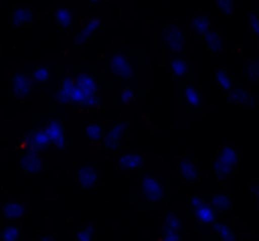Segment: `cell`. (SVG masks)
Instances as JSON below:
<instances>
[{
  "instance_id": "cell-1",
  "label": "cell",
  "mask_w": 259,
  "mask_h": 241,
  "mask_svg": "<svg viewBox=\"0 0 259 241\" xmlns=\"http://www.w3.org/2000/svg\"><path fill=\"white\" fill-rule=\"evenodd\" d=\"M71 106L78 111H98L103 108L100 88L95 78L85 71L75 75V88L71 96Z\"/></svg>"
},
{
  "instance_id": "cell-2",
  "label": "cell",
  "mask_w": 259,
  "mask_h": 241,
  "mask_svg": "<svg viewBox=\"0 0 259 241\" xmlns=\"http://www.w3.org/2000/svg\"><path fill=\"white\" fill-rule=\"evenodd\" d=\"M239 149L232 143H225L218 151V156L212 164V173L219 181L229 178L237 172L239 166Z\"/></svg>"
},
{
  "instance_id": "cell-3",
  "label": "cell",
  "mask_w": 259,
  "mask_h": 241,
  "mask_svg": "<svg viewBox=\"0 0 259 241\" xmlns=\"http://www.w3.org/2000/svg\"><path fill=\"white\" fill-rule=\"evenodd\" d=\"M9 95L17 100H25L34 93L35 82L29 72L23 68H10L7 71Z\"/></svg>"
},
{
  "instance_id": "cell-4",
  "label": "cell",
  "mask_w": 259,
  "mask_h": 241,
  "mask_svg": "<svg viewBox=\"0 0 259 241\" xmlns=\"http://www.w3.org/2000/svg\"><path fill=\"white\" fill-rule=\"evenodd\" d=\"M22 151L39 152V153L43 154H46L47 152L55 151L52 139H51L50 134L46 130L43 124L30 129L29 131H27L23 135L22 140H20V152Z\"/></svg>"
},
{
  "instance_id": "cell-5",
  "label": "cell",
  "mask_w": 259,
  "mask_h": 241,
  "mask_svg": "<svg viewBox=\"0 0 259 241\" xmlns=\"http://www.w3.org/2000/svg\"><path fill=\"white\" fill-rule=\"evenodd\" d=\"M106 70L115 80H132L137 75V70L131 58L123 51H116L109 56Z\"/></svg>"
},
{
  "instance_id": "cell-6",
  "label": "cell",
  "mask_w": 259,
  "mask_h": 241,
  "mask_svg": "<svg viewBox=\"0 0 259 241\" xmlns=\"http://www.w3.org/2000/svg\"><path fill=\"white\" fill-rule=\"evenodd\" d=\"M104 29H105V23L98 15L83 18V19L80 20L77 29H76L75 37H73V44L76 47L88 44L96 34L103 32Z\"/></svg>"
},
{
  "instance_id": "cell-7",
  "label": "cell",
  "mask_w": 259,
  "mask_h": 241,
  "mask_svg": "<svg viewBox=\"0 0 259 241\" xmlns=\"http://www.w3.org/2000/svg\"><path fill=\"white\" fill-rule=\"evenodd\" d=\"M161 39L164 47L175 55H182L186 51L187 37L184 29L176 23H168L161 33Z\"/></svg>"
},
{
  "instance_id": "cell-8",
  "label": "cell",
  "mask_w": 259,
  "mask_h": 241,
  "mask_svg": "<svg viewBox=\"0 0 259 241\" xmlns=\"http://www.w3.org/2000/svg\"><path fill=\"white\" fill-rule=\"evenodd\" d=\"M141 191L147 202L152 205L161 204L166 200L167 191L164 184L153 174H143L141 178Z\"/></svg>"
},
{
  "instance_id": "cell-9",
  "label": "cell",
  "mask_w": 259,
  "mask_h": 241,
  "mask_svg": "<svg viewBox=\"0 0 259 241\" xmlns=\"http://www.w3.org/2000/svg\"><path fill=\"white\" fill-rule=\"evenodd\" d=\"M17 166L25 174H38L47 168V157L39 152L22 151L17 156Z\"/></svg>"
},
{
  "instance_id": "cell-10",
  "label": "cell",
  "mask_w": 259,
  "mask_h": 241,
  "mask_svg": "<svg viewBox=\"0 0 259 241\" xmlns=\"http://www.w3.org/2000/svg\"><path fill=\"white\" fill-rule=\"evenodd\" d=\"M75 178L81 191L88 192L100 186V172L93 163H82L76 167Z\"/></svg>"
},
{
  "instance_id": "cell-11",
  "label": "cell",
  "mask_w": 259,
  "mask_h": 241,
  "mask_svg": "<svg viewBox=\"0 0 259 241\" xmlns=\"http://www.w3.org/2000/svg\"><path fill=\"white\" fill-rule=\"evenodd\" d=\"M131 129V123L126 119L116 121L115 124L106 129L104 134L103 146L108 152H115L120 148L121 141L124 140L125 135Z\"/></svg>"
},
{
  "instance_id": "cell-12",
  "label": "cell",
  "mask_w": 259,
  "mask_h": 241,
  "mask_svg": "<svg viewBox=\"0 0 259 241\" xmlns=\"http://www.w3.org/2000/svg\"><path fill=\"white\" fill-rule=\"evenodd\" d=\"M43 125L52 139L55 151H66L68 141H70V135H68L66 124L57 119H50V120L45 121Z\"/></svg>"
},
{
  "instance_id": "cell-13",
  "label": "cell",
  "mask_w": 259,
  "mask_h": 241,
  "mask_svg": "<svg viewBox=\"0 0 259 241\" xmlns=\"http://www.w3.org/2000/svg\"><path fill=\"white\" fill-rule=\"evenodd\" d=\"M37 20V13L27 5H15L8 12L9 27H29Z\"/></svg>"
},
{
  "instance_id": "cell-14",
  "label": "cell",
  "mask_w": 259,
  "mask_h": 241,
  "mask_svg": "<svg viewBox=\"0 0 259 241\" xmlns=\"http://www.w3.org/2000/svg\"><path fill=\"white\" fill-rule=\"evenodd\" d=\"M190 207L197 222L204 225H212L215 222L217 212L212 209L211 205L204 201L201 196H195L190 199Z\"/></svg>"
},
{
  "instance_id": "cell-15",
  "label": "cell",
  "mask_w": 259,
  "mask_h": 241,
  "mask_svg": "<svg viewBox=\"0 0 259 241\" xmlns=\"http://www.w3.org/2000/svg\"><path fill=\"white\" fill-rule=\"evenodd\" d=\"M106 129L103 121H90L82 129V138L90 149H98L103 143Z\"/></svg>"
},
{
  "instance_id": "cell-16",
  "label": "cell",
  "mask_w": 259,
  "mask_h": 241,
  "mask_svg": "<svg viewBox=\"0 0 259 241\" xmlns=\"http://www.w3.org/2000/svg\"><path fill=\"white\" fill-rule=\"evenodd\" d=\"M227 100L233 105L242 106V108L252 109L255 106V96L243 85H235L234 87L227 92Z\"/></svg>"
},
{
  "instance_id": "cell-17",
  "label": "cell",
  "mask_w": 259,
  "mask_h": 241,
  "mask_svg": "<svg viewBox=\"0 0 259 241\" xmlns=\"http://www.w3.org/2000/svg\"><path fill=\"white\" fill-rule=\"evenodd\" d=\"M75 22L73 8L66 3H61L53 8V24L61 32H66Z\"/></svg>"
},
{
  "instance_id": "cell-18",
  "label": "cell",
  "mask_w": 259,
  "mask_h": 241,
  "mask_svg": "<svg viewBox=\"0 0 259 241\" xmlns=\"http://www.w3.org/2000/svg\"><path fill=\"white\" fill-rule=\"evenodd\" d=\"M169 70H171V73L174 75L175 80L179 83H181L182 86L187 85L190 80H191V67H190V63L187 62L186 58H184L182 56H177L174 60H171Z\"/></svg>"
},
{
  "instance_id": "cell-19",
  "label": "cell",
  "mask_w": 259,
  "mask_h": 241,
  "mask_svg": "<svg viewBox=\"0 0 259 241\" xmlns=\"http://www.w3.org/2000/svg\"><path fill=\"white\" fill-rule=\"evenodd\" d=\"M142 88L139 83L134 82L131 85L125 86L123 90L119 91L116 95L115 100H114V105L115 106H132L139 103L142 98Z\"/></svg>"
},
{
  "instance_id": "cell-20",
  "label": "cell",
  "mask_w": 259,
  "mask_h": 241,
  "mask_svg": "<svg viewBox=\"0 0 259 241\" xmlns=\"http://www.w3.org/2000/svg\"><path fill=\"white\" fill-rule=\"evenodd\" d=\"M2 211L4 220L15 222L24 219L28 212V207L27 205H24L20 201H17V200H8V201L3 204Z\"/></svg>"
},
{
  "instance_id": "cell-21",
  "label": "cell",
  "mask_w": 259,
  "mask_h": 241,
  "mask_svg": "<svg viewBox=\"0 0 259 241\" xmlns=\"http://www.w3.org/2000/svg\"><path fill=\"white\" fill-rule=\"evenodd\" d=\"M119 172H129L141 168L144 164V157L138 151H129L118 157Z\"/></svg>"
},
{
  "instance_id": "cell-22",
  "label": "cell",
  "mask_w": 259,
  "mask_h": 241,
  "mask_svg": "<svg viewBox=\"0 0 259 241\" xmlns=\"http://www.w3.org/2000/svg\"><path fill=\"white\" fill-rule=\"evenodd\" d=\"M184 88V99L189 110H200L202 106V98L200 90L195 83L189 82L182 86Z\"/></svg>"
},
{
  "instance_id": "cell-23",
  "label": "cell",
  "mask_w": 259,
  "mask_h": 241,
  "mask_svg": "<svg viewBox=\"0 0 259 241\" xmlns=\"http://www.w3.org/2000/svg\"><path fill=\"white\" fill-rule=\"evenodd\" d=\"M190 25H191L192 30L197 37H204L210 29H212V22L211 18L206 14V13H196L191 17L190 20Z\"/></svg>"
},
{
  "instance_id": "cell-24",
  "label": "cell",
  "mask_w": 259,
  "mask_h": 241,
  "mask_svg": "<svg viewBox=\"0 0 259 241\" xmlns=\"http://www.w3.org/2000/svg\"><path fill=\"white\" fill-rule=\"evenodd\" d=\"M209 204L211 205L217 214L224 215L232 209V199H230V195L225 191H217L210 195Z\"/></svg>"
},
{
  "instance_id": "cell-25",
  "label": "cell",
  "mask_w": 259,
  "mask_h": 241,
  "mask_svg": "<svg viewBox=\"0 0 259 241\" xmlns=\"http://www.w3.org/2000/svg\"><path fill=\"white\" fill-rule=\"evenodd\" d=\"M204 39V44L205 47L207 48V51H210L214 55H220V53L224 52V47H225V42H224V37L218 32L217 29H210L206 34L202 37Z\"/></svg>"
},
{
  "instance_id": "cell-26",
  "label": "cell",
  "mask_w": 259,
  "mask_h": 241,
  "mask_svg": "<svg viewBox=\"0 0 259 241\" xmlns=\"http://www.w3.org/2000/svg\"><path fill=\"white\" fill-rule=\"evenodd\" d=\"M180 171H181L182 176L186 179L192 182L199 181V171H197V166L195 163L194 159L191 157H182L180 161Z\"/></svg>"
},
{
  "instance_id": "cell-27",
  "label": "cell",
  "mask_w": 259,
  "mask_h": 241,
  "mask_svg": "<svg viewBox=\"0 0 259 241\" xmlns=\"http://www.w3.org/2000/svg\"><path fill=\"white\" fill-rule=\"evenodd\" d=\"M211 226L220 241H238L237 234H235L234 229H233L232 225H229L228 222H214Z\"/></svg>"
},
{
  "instance_id": "cell-28",
  "label": "cell",
  "mask_w": 259,
  "mask_h": 241,
  "mask_svg": "<svg viewBox=\"0 0 259 241\" xmlns=\"http://www.w3.org/2000/svg\"><path fill=\"white\" fill-rule=\"evenodd\" d=\"M23 227L17 222H8L2 230V241H22Z\"/></svg>"
},
{
  "instance_id": "cell-29",
  "label": "cell",
  "mask_w": 259,
  "mask_h": 241,
  "mask_svg": "<svg viewBox=\"0 0 259 241\" xmlns=\"http://www.w3.org/2000/svg\"><path fill=\"white\" fill-rule=\"evenodd\" d=\"M96 235V225L93 222L82 225L75 231V241H94Z\"/></svg>"
},
{
  "instance_id": "cell-30",
  "label": "cell",
  "mask_w": 259,
  "mask_h": 241,
  "mask_svg": "<svg viewBox=\"0 0 259 241\" xmlns=\"http://www.w3.org/2000/svg\"><path fill=\"white\" fill-rule=\"evenodd\" d=\"M215 77H217V81H218V83L220 85V87L224 88L227 92L228 91L232 90V88L237 85V83H235L234 77H233V76L230 75L227 70H225V68H220L219 71H217V73H215Z\"/></svg>"
},
{
  "instance_id": "cell-31",
  "label": "cell",
  "mask_w": 259,
  "mask_h": 241,
  "mask_svg": "<svg viewBox=\"0 0 259 241\" xmlns=\"http://www.w3.org/2000/svg\"><path fill=\"white\" fill-rule=\"evenodd\" d=\"M29 73L35 83H45L51 77V71L48 68L43 67V66H38V67L33 68Z\"/></svg>"
},
{
  "instance_id": "cell-32",
  "label": "cell",
  "mask_w": 259,
  "mask_h": 241,
  "mask_svg": "<svg viewBox=\"0 0 259 241\" xmlns=\"http://www.w3.org/2000/svg\"><path fill=\"white\" fill-rule=\"evenodd\" d=\"M214 2L225 17H233L237 13V7H235L234 0H214Z\"/></svg>"
},
{
  "instance_id": "cell-33",
  "label": "cell",
  "mask_w": 259,
  "mask_h": 241,
  "mask_svg": "<svg viewBox=\"0 0 259 241\" xmlns=\"http://www.w3.org/2000/svg\"><path fill=\"white\" fill-rule=\"evenodd\" d=\"M159 241H182L180 230L171 229L163 224L161 226V240Z\"/></svg>"
},
{
  "instance_id": "cell-34",
  "label": "cell",
  "mask_w": 259,
  "mask_h": 241,
  "mask_svg": "<svg viewBox=\"0 0 259 241\" xmlns=\"http://www.w3.org/2000/svg\"><path fill=\"white\" fill-rule=\"evenodd\" d=\"M245 77L250 83L259 82V67L257 62H250L245 66Z\"/></svg>"
},
{
  "instance_id": "cell-35",
  "label": "cell",
  "mask_w": 259,
  "mask_h": 241,
  "mask_svg": "<svg viewBox=\"0 0 259 241\" xmlns=\"http://www.w3.org/2000/svg\"><path fill=\"white\" fill-rule=\"evenodd\" d=\"M166 226L171 227V229L175 230H181L182 226V222L180 220V217L175 214L174 211H167L166 216H164V222H163Z\"/></svg>"
},
{
  "instance_id": "cell-36",
  "label": "cell",
  "mask_w": 259,
  "mask_h": 241,
  "mask_svg": "<svg viewBox=\"0 0 259 241\" xmlns=\"http://www.w3.org/2000/svg\"><path fill=\"white\" fill-rule=\"evenodd\" d=\"M248 25H249L252 33L259 37V17L255 12H250L248 15Z\"/></svg>"
},
{
  "instance_id": "cell-37",
  "label": "cell",
  "mask_w": 259,
  "mask_h": 241,
  "mask_svg": "<svg viewBox=\"0 0 259 241\" xmlns=\"http://www.w3.org/2000/svg\"><path fill=\"white\" fill-rule=\"evenodd\" d=\"M88 4L94 5V7H106L110 5V0H85Z\"/></svg>"
},
{
  "instance_id": "cell-38",
  "label": "cell",
  "mask_w": 259,
  "mask_h": 241,
  "mask_svg": "<svg viewBox=\"0 0 259 241\" xmlns=\"http://www.w3.org/2000/svg\"><path fill=\"white\" fill-rule=\"evenodd\" d=\"M37 241H58V240L57 237H56L53 234H51V232H45V234L39 235V236L37 237Z\"/></svg>"
},
{
  "instance_id": "cell-39",
  "label": "cell",
  "mask_w": 259,
  "mask_h": 241,
  "mask_svg": "<svg viewBox=\"0 0 259 241\" xmlns=\"http://www.w3.org/2000/svg\"><path fill=\"white\" fill-rule=\"evenodd\" d=\"M250 189H252V194L254 195V197L257 199L258 206H259V186H252L250 187Z\"/></svg>"
},
{
  "instance_id": "cell-40",
  "label": "cell",
  "mask_w": 259,
  "mask_h": 241,
  "mask_svg": "<svg viewBox=\"0 0 259 241\" xmlns=\"http://www.w3.org/2000/svg\"><path fill=\"white\" fill-rule=\"evenodd\" d=\"M258 51H259V37H258Z\"/></svg>"
},
{
  "instance_id": "cell-41",
  "label": "cell",
  "mask_w": 259,
  "mask_h": 241,
  "mask_svg": "<svg viewBox=\"0 0 259 241\" xmlns=\"http://www.w3.org/2000/svg\"><path fill=\"white\" fill-rule=\"evenodd\" d=\"M257 65H258V67H259V60L257 61Z\"/></svg>"
},
{
  "instance_id": "cell-42",
  "label": "cell",
  "mask_w": 259,
  "mask_h": 241,
  "mask_svg": "<svg viewBox=\"0 0 259 241\" xmlns=\"http://www.w3.org/2000/svg\"><path fill=\"white\" fill-rule=\"evenodd\" d=\"M22 241H28V240H22Z\"/></svg>"
}]
</instances>
